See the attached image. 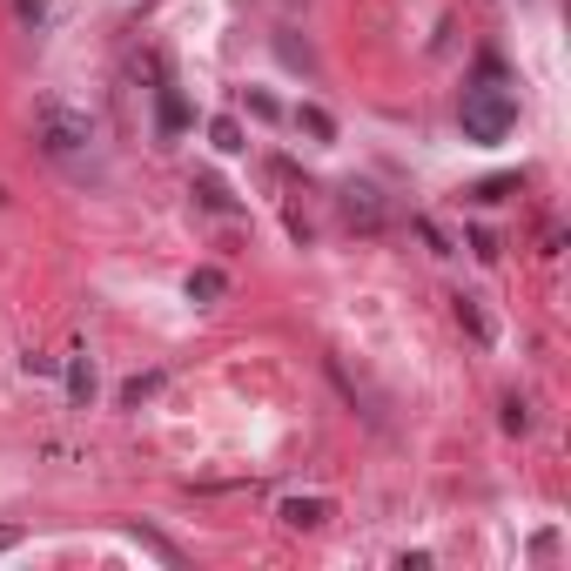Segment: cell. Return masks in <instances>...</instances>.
Instances as JSON below:
<instances>
[{"label":"cell","instance_id":"obj_5","mask_svg":"<svg viewBox=\"0 0 571 571\" xmlns=\"http://www.w3.org/2000/svg\"><path fill=\"white\" fill-rule=\"evenodd\" d=\"M189 296H202V302H215L222 296V269H202L196 283H189Z\"/></svg>","mask_w":571,"mask_h":571},{"label":"cell","instance_id":"obj_4","mask_svg":"<svg viewBox=\"0 0 571 571\" xmlns=\"http://www.w3.org/2000/svg\"><path fill=\"white\" fill-rule=\"evenodd\" d=\"M323 511H330L323 497H289V504H283V518H289V525H302V531H316V525H323Z\"/></svg>","mask_w":571,"mask_h":571},{"label":"cell","instance_id":"obj_3","mask_svg":"<svg viewBox=\"0 0 571 571\" xmlns=\"http://www.w3.org/2000/svg\"><path fill=\"white\" fill-rule=\"evenodd\" d=\"M343 209H350V222H363V229L383 222V209H376V189H357V181L343 189Z\"/></svg>","mask_w":571,"mask_h":571},{"label":"cell","instance_id":"obj_9","mask_svg":"<svg viewBox=\"0 0 571 571\" xmlns=\"http://www.w3.org/2000/svg\"><path fill=\"white\" fill-rule=\"evenodd\" d=\"M215 149H222V155H236V149H242V135H236V121H215Z\"/></svg>","mask_w":571,"mask_h":571},{"label":"cell","instance_id":"obj_6","mask_svg":"<svg viewBox=\"0 0 571 571\" xmlns=\"http://www.w3.org/2000/svg\"><path fill=\"white\" fill-rule=\"evenodd\" d=\"M296 121H302V128H310L316 141H330V115H323V108H296Z\"/></svg>","mask_w":571,"mask_h":571},{"label":"cell","instance_id":"obj_1","mask_svg":"<svg viewBox=\"0 0 571 571\" xmlns=\"http://www.w3.org/2000/svg\"><path fill=\"white\" fill-rule=\"evenodd\" d=\"M518 121V101L497 81H478V88H464V135L470 141H504Z\"/></svg>","mask_w":571,"mask_h":571},{"label":"cell","instance_id":"obj_8","mask_svg":"<svg viewBox=\"0 0 571 571\" xmlns=\"http://www.w3.org/2000/svg\"><path fill=\"white\" fill-rule=\"evenodd\" d=\"M196 196H202V202H209V209H215V215H236V202H229V196H222V181H202Z\"/></svg>","mask_w":571,"mask_h":571},{"label":"cell","instance_id":"obj_7","mask_svg":"<svg viewBox=\"0 0 571 571\" xmlns=\"http://www.w3.org/2000/svg\"><path fill=\"white\" fill-rule=\"evenodd\" d=\"M155 390H162V376H135V383H128V390H121V404L135 410V404H141V397H155Z\"/></svg>","mask_w":571,"mask_h":571},{"label":"cell","instance_id":"obj_2","mask_svg":"<svg viewBox=\"0 0 571 571\" xmlns=\"http://www.w3.org/2000/svg\"><path fill=\"white\" fill-rule=\"evenodd\" d=\"M41 149L54 162H75L81 149H94V121L75 115V108H60V101H41Z\"/></svg>","mask_w":571,"mask_h":571},{"label":"cell","instance_id":"obj_10","mask_svg":"<svg viewBox=\"0 0 571 571\" xmlns=\"http://www.w3.org/2000/svg\"><path fill=\"white\" fill-rule=\"evenodd\" d=\"M68 390H75V397H88V390H94V363H88V370H81V363L68 370Z\"/></svg>","mask_w":571,"mask_h":571}]
</instances>
